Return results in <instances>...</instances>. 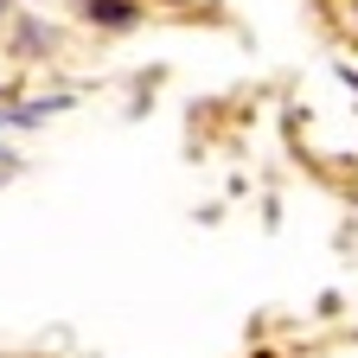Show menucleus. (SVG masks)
<instances>
[{
	"label": "nucleus",
	"mask_w": 358,
	"mask_h": 358,
	"mask_svg": "<svg viewBox=\"0 0 358 358\" xmlns=\"http://www.w3.org/2000/svg\"><path fill=\"white\" fill-rule=\"evenodd\" d=\"M0 7H7V0H0Z\"/></svg>",
	"instance_id": "nucleus-1"
}]
</instances>
